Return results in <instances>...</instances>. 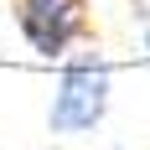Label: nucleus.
Masks as SVG:
<instances>
[{"mask_svg":"<svg viewBox=\"0 0 150 150\" xmlns=\"http://www.w3.org/2000/svg\"><path fill=\"white\" fill-rule=\"evenodd\" d=\"M11 11H16L26 47L47 62L88 36V5L83 0H11Z\"/></svg>","mask_w":150,"mask_h":150,"instance_id":"obj_1","label":"nucleus"},{"mask_svg":"<svg viewBox=\"0 0 150 150\" xmlns=\"http://www.w3.org/2000/svg\"><path fill=\"white\" fill-rule=\"evenodd\" d=\"M104 109H109V67L104 62H78V67L62 73L47 124H52V135H83L104 119Z\"/></svg>","mask_w":150,"mask_h":150,"instance_id":"obj_2","label":"nucleus"},{"mask_svg":"<svg viewBox=\"0 0 150 150\" xmlns=\"http://www.w3.org/2000/svg\"><path fill=\"white\" fill-rule=\"evenodd\" d=\"M145 52H150V31H145Z\"/></svg>","mask_w":150,"mask_h":150,"instance_id":"obj_3","label":"nucleus"}]
</instances>
